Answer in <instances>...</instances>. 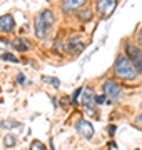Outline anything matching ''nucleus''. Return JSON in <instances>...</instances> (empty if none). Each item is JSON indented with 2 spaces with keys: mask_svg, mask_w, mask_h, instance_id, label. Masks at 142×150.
<instances>
[{
  "mask_svg": "<svg viewBox=\"0 0 142 150\" xmlns=\"http://www.w3.org/2000/svg\"><path fill=\"white\" fill-rule=\"evenodd\" d=\"M90 18H92V10L89 7H84V8H80L77 12V20L79 22H87Z\"/></svg>",
  "mask_w": 142,
  "mask_h": 150,
  "instance_id": "f8f14e48",
  "label": "nucleus"
},
{
  "mask_svg": "<svg viewBox=\"0 0 142 150\" xmlns=\"http://www.w3.org/2000/svg\"><path fill=\"white\" fill-rule=\"evenodd\" d=\"M115 7H117L115 0H100V2H97V12L102 17H109L114 12Z\"/></svg>",
  "mask_w": 142,
  "mask_h": 150,
  "instance_id": "6e6552de",
  "label": "nucleus"
},
{
  "mask_svg": "<svg viewBox=\"0 0 142 150\" xmlns=\"http://www.w3.org/2000/svg\"><path fill=\"white\" fill-rule=\"evenodd\" d=\"M2 127H18V122H13V120H10V123H7V120L4 123H2Z\"/></svg>",
  "mask_w": 142,
  "mask_h": 150,
  "instance_id": "6ab92c4d",
  "label": "nucleus"
},
{
  "mask_svg": "<svg viewBox=\"0 0 142 150\" xmlns=\"http://www.w3.org/2000/svg\"><path fill=\"white\" fill-rule=\"evenodd\" d=\"M85 7V2L84 0H65V2H62L60 4V8L64 12H79L80 8Z\"/></svg>",
  "mask_w": 142,
  "mask_h": 150,
  "instance_id": "9d476101",
  "label": "nucleus"
},
{
  "mask_svg": "<svg viewBox=\"0 0 142 150\" xmlns=\"http://www.w3.org/2000/svg\"><path fill=\"white\" fill-rule=\"evenodd\" d=\"M12 47L15 48V50H18V52H27L28 50V43H27V40L25 38H13L12 40Z\"/></svg>",
  "mask_w": 142,
  "mask_h": 150,
  "instance_id": "9b49d317",
  "label": "nucleus"
},
{
  "mask_svg": "<svg viewBox=\"0 0 142 150\" xmlns=\"http://www.w3.org/2000/svg\"><path fill=\"white\" fill-rule=\"evenodd\" d=\"M75 130L87 140H90L94 137V127L90 125V122L84 120V118H79L75 122Z\"/></svg>",
  "mask_w": 142,
  "mask_h": 150,
  "instance_id": "423d86ee",
  "label": "nucleus"
},
{
  "mask_svg": "<svg viewBox=\"0 0 142 150\" xmlns=\"http://www.w3.org/2000/svg\"><path fill=\"white\" fill-rule=\"evenodd\" d=\"M13 28H15V20H13V15L7 13V15L0 17V33H10Z\"/></svg>",
  "mask_w": 142,
  "mask_h": 150,
  "instance_id": "1a4fd4ad",
  "label": "nucleus"
},
{
  "mask_svg": "<svg viewBox=\"0 0 142 150\" xmlns=\"http://www.w3.org/2000/svg\"><path fill=\"white\" fill-rule=\"evenodd\" d=\"M15 144H17V139H15V135H12V134H7L5 137H4V145H5L7 149H10V147H13Z\"/></svg>",
  "mask_w": 142,
  "mask_h": 150,
  "instance_id": "ddd939ff",
  "label": "nucleus"
},
{
  "mask_svg": "<svg viewBox=\"0 0 142 150\" xmlns=\"http://www.w3.org/2000/svg\"><path fill=\"white\" fill-rule=\"evenodd\" d=\"M2 59H4V60H10V62H13V64H17V62H18V60L13 57V55H12V54H7V52H4V54H2Z\"/></svg>",
  "mask_w": 142,
  "mask_h": 150,
  "instance_id": "f3484780",
  "label": "nucleus"
},
{
  "mask_svg": "<svg viewBox=\"0 0 142 150\" xmlns=\"http://www.w3.org/2000/svg\"><path fill=\"white\" fill-rule=\"evenodd\" d=\"M136 123H137V125H142V113H139V115H137Z\"/></svg>",
  "mask_w": 142,
  "mask_h": 150,
  "instance_id": "5701e85b",
  "label": "nucleus"
},
{
  "mask_svg": "<svg viewBox=\"0 0 142 150\" xmlns=\"http://www.w3.org/2000/svg\"><path fill=\"white\" fill-rule=\"evenodd\" d=\"M109 147H110V149H117V145H115L114 142H109Z\"/></svg>",
  "mask_w": 142,
  "mask_h": 150,
  "instance_id": "b1692460",
  "label": "nucleus"
},
{
  "mask_svg": "<svg viewBox=\"0 0 142 150\" xmlns=\"http://www.w3.org/2000/svg\"><path fill=\"white\" fill-rule=\"evenodd\" d=\"M114 74L122 80H134L137 77V70L134 69L132 62L127 59L126 54H120L114 64Z\"/></svg>",
  "mask_w": 142,
  "mask_h": 150,
  "instance_id": "f03ea898",
  "label": "nucleus"
},
{
  "mask_svg": "<svg viewBox=\"0 0 142 150\" xmlns=\"http://www.w3.org/2000/svg\"><path fill=\"white\" fill-rule=\"evenodd\" d=\"M137 40H139V45L142 47V28L139 30V33H137Z\"/></svg>",
  "mask_w": 142,
  "mask_h": 150,
  "instance_id": "4be33fe9",
  "label": "nucleus"
},
{
  "mask_svg": "<svg viewBox=\"0 0 142 150\" xmlns=\"http://www.w3.org/2000/svg\"><path fill=\"white\" fill-rule=\"evenodd\" d=\"M105 100H107V97H105V95H99V97H95V103H104Z\"/></svg>",
  "mask_w": 142,
  "mask_h": 150,
  "instance_id": "aec40b11",
  "label": "nucleus"
},
{
  "mask_svg": "<svg viewBox=\"0 0 142 150\" xmlns=\"http://www.w3.org/2000/svg\"><path fill=\"white\" fill-rule=\"evenodd\" d=\"M17 83H20V85H23V83H25V75H23L22 72L17 75Z\"/></svg>",
  "mask_w": 142,
  "mask_h": 150,
  "instance_id": "a211bd4d",
  "label": "nucleus"
},
{
  "mask_svg": "<svg viewBox=\"0 0 142 150\" xmlns=\"http://www.w3.org/2000/svg\"><path fill=\"white\" fill-rule=\"evenodd\" d=\"M54 12L50 8H45L35 17V22H33V32H35V37L37 38H45L47 33L50 32V28L54 25Z\"/></svg>",
  "mask_w": 142,
  "mask_h": 150,
  "instance_id": "f257e3e1",
  "label": "nucleus"
},
{
  "mask_svg": "<svg viewBox=\"0 0 142 150\" xmlns=\"http://www.w3.org/2000/svg\"><path fill=\"white\" fill-rule=\"evenodd\" d=\"M107 130H109V135H110V137H112V135L115 134V125H110V127H109V129H107Z\"/></svg>",
  "mask_w": 142,
  "mask_h": 150,
  "instance_id": "412c9836",
  "label": "nucleus"
},
{
  "mask_svg": "<svg viewBox=\"0 0 142 150\" xmlns=\"http://www.w3.org/2000/svg\"><path fill=\"white\" fill-rule=\"evenodd\" d=\"M82 105H84V110L87 113H95V95L90 88L84 92V97H82Z\"/></svg>",
  "mask_w": 142,
  "mask_h": 150,
  "instance_id": "0eeeda50",
  "label": "nucleus"
},
{
  "mask_svg": "<svg viewBox=\"0 0 142 150\" xmlns=\"http://www.w3.org/2000/svg\"><path fill=\"white\" fill-rule=\"evenodd\" d=\"M30 150H45V145L40 140H33L32 144H30Z\"/></svg>",
  "mask_w": 142,
  "mask_h": 150,
  "instance_id": "2eb2a0df",
  "label": "nucleus"
},
{
  "mask_svg": "<svg viewBox=\"0 0 142 150\" xmlns=\"http://www.w3.org/2000/svg\"><path fill=\"white\" fill-rule=\"evenodd\" d=\"M82 92H84V88H77V90L72 93V98H70V103H72V105H77V98H79V95H80Z\"/></svg>",
  "mask_w": 142,
  "mask_h": 150,
  "instance_id": "dca6fc26",
  "label": "nucleus"
},
{
  "mask_svg": "<svg viewBox=\"0 0 142 150\" xmlns=\"http://www.w3.org/2000/svg\"><path fill=\"white\" fill-rule=\"evenodd\" d=\"M102 90L109 100H120V97H122V88L114 80H105L104 85H102Z\"/></svg>",
  "mask_w": 142,
  "mask_h": 150,
  "instance_id": "20e7f679",
  "label": "nucleus"
},
{
  "mask_svg": "<svg viewBox=\"0 0 142 150\" xmlns=\"http://www.w3.org/2000/svg\"><path fill=\"white\" fill-rule=\"evenodd\" d=\"M126 55L127 59L132 62L134 69L137 70V74H142V50L136 47L134 43H126Z\"/></svg>",
  "mask_w": 142,
  "mask_h": 150,
  "instance_id": "7ed1b4c3",
  "label": "nucleus"
},
{
  "mask_svg": "<svg viewBox=\"0 0 142 150\" xmlns=\"http://www.w3.org/2000/svg\"><path fill=\"white\" fill-rule=\"evenodd\" d=\"M84 48H85V42H84L80 37H72L65 42V50L72 55H77L80 54Z\"/></svg>",
  "mask_w": 142,
  "mask_h": 150,
  "instance_id": "39448f33",
  "label": "nucleus"
},
{
  "mask_svg": "<svg viewBox=\"0 0 142 150\" xmlns=\"http://www.w3.org/2000/svg\"><path fill=\"white\" fill-rule=\"evenodd\" d=\"M42 80H44L45 83H52V85H54L55 88H59V87H60L59 79H55V77H47V75H44V77H42Z\"/></svg>",
  "mask_w": 142,
  "mask_h": 150,
  "instance_id": "4468645a",
  "label": "nucleus"
}]
</instances>
